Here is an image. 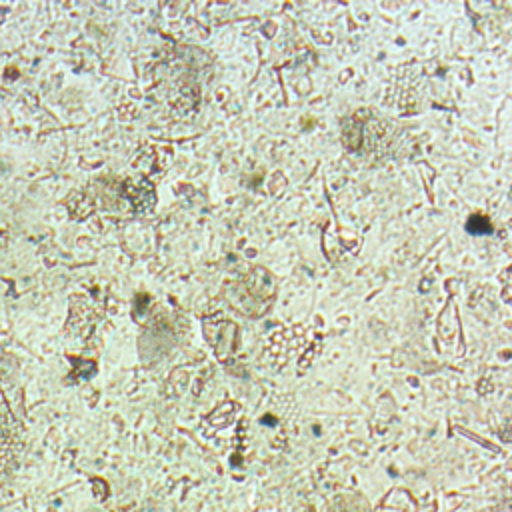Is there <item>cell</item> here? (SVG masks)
I'll return each instance as SVG.
<instances>
[{
  "mask_svg": "<svg viewBox=\"0 0 512 512\" xmlns=\"http://www.w3.org/2000/svg\"><path fill=\"white\" fill-rule=\"evenodd\" d=\"M492 228H490V222L482 216H472L468 220V232L472 234H488Z\"/></svg>",
  "mask_w": 512,
  "mask_h": 512,
  "instance_id": "obj_2",
  "label": "cell"
},
{
  "mask_svg": "<svg viewBox=\"0 0 512 512\" xmlns=\"http://www.w3.org/2000/svg\"><path fill=\"white\" fill-rule=\"evenodd\" d=\"M22 450V428L0 394V476L18 462Z\"/></svg>",
  "mask_w": 512,
  "mask_h": 512,
  "instance_id": "obj_1",
  "label": "cell"
}]
</instances>
